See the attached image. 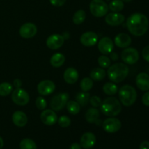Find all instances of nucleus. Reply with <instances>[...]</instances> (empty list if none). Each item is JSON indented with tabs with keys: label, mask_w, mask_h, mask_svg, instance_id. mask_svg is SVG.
I'll return each instance as SVG.
<instances>
[{
	"label": "nucleus",
	"mask_w": 149,
	"mask_h": 149,
	"mask_svg": "<svg viewBox=\"0 0 149 149\" xmlns=\"http://www.w3.org/2000/svg\"><path fill=\"white\" fill-rule=\"evenodd\" d=\"M125 17L122 14L119 13H111L106 15V23L111 26H118L125 22Z\"/></svg>",
	"instance_id": "obj_17"
},
{
	"label": "nucleus",
	"mask_w": 149,
	"mask_h": 149,
	"mask_svg": "<svg viewBox=\"0 0 149 149\" xmlns=\"http://www.w3.org/2000/svg\"><path fill=\"white\" fill-rule=\"evenodd\" d=\"M100 111L94 107L89 109L85 113L86 121L89 123L95 124L97 126H100L102 124V121L100 119Z\"/></svg>",
	"instance_id": "obj_15"
},
{
	"label": "nucleus",
	"mask_w": 149,
	"mask_h": 149,
	"mask_svg": "<svg viewBox=\"0 0 149 149\" xmlns=\"http://www.w3.org/2000/svg\"><path fill=\"white\" fill-rule=\"evenodd\" d=\"M119 97L121 103L125 106H131L137 100V92L132 86L126 84L119 89Z\"/></svg>",
	"instance_id": "obj_4"
},
{
	"label": "nucleus",
	"mask_w": 149,
	"mask_h": 149,
	"mask_svg": "<svg viewBox=\"0 0 149 149\" xmlns=\"http://www.w3.org/2000/svg\"><path fill=\"white\" fill-rule=\"evenodd\" d=\"M66 109L71 114L77 115L80 111V105L77 101L69 100L66 103Z\"/></svg>",
	"instance_id": "obj_26"
},
{
	"label": "nucleus",
	"mask_w": 149,
	"mask_h": 149,
	"mask_svg": "<svg viewBox=\"0 0 149 149\" xmlns=\"http://www.w3.org/2000/svg\"><path fill=\"white\" fill-rule=\"evenodd\" d=\"M103 128L108 133H115L122 127V123L119 119L115 117H109L102 124Z\"/></svg>",
	"instance_id": "obj_9"
},
{
	"label": "nucleus",
	"mask_w": 149,
	"mask_h": 149,
	"mask_svg": "<svg viewBox=\"0 0 149 149\" xmlns=\"http://www.w3.org/2000/svg\"><path fill=\"white\" fill-rule=\"evenodd\" d=\"M90 76L93 81H100L106 77V72L103 68H95L92 70Z\"/></svg>",
	"instance_id": "obj_23"
},
{
	"label": "nucleus",
	"mask_w": 149,
	"mask_h": 149,
	"mask_svg": "<svg viewBox=\"0 0 149 149\" xmlns=\"http://www.w3.org/2000/svg\"><path fill=\"white\" fill-rule=\"evenodd\" d=\"M142 102L146 106H149V92H146L142 97Z\"/></svg>",
	"instance_id": "obj_39"
},
{
	"label": "nucleus",
	"mask_w": 149,
	"mask_h": 149,
	"mask_svg": "<svg viewBox=\"0 0 149 149\" xmlns=\"http://www.w3.org/2000/svg\"><path fill=\"white\" fill-rule=\"evenodd\" d=\"M89 103L92 105V106H93L94 108L100 107V105L102 103V100L100 99V97L98 96L94 95L93 97H90V102Z\"/></svg>",
	"instance_id": "obj_36"
},
{
	"label": "nucleus",
	"mask_w": 149,
	"mask_h": 149,
	"mask_svg": "<svg viewBox=\"0 0 149 149\" xmlns=\"http://www.w3.org/2000/svg\"><path fill=\"white\" fill-rule=\"evenodd\" d=\"M114 47V43L111 38L105 36L99 40L97 44V48L100 53L103 55H109L111 52H113Z\"/></svg>",
	"instance_id": "obj_10"
},
{
	"label": "nucleus",
	"mask_w": 149,
	"mask_h": 149,
	"mask_svg": "<svg viewBox=\"0 0 149 149\" xmlns=\"http://www.w3.org/2000/svg\"><path fill=\"white\" fill-rule=\"evenodd\" d=\"M65 60V56L62 53H55L51 57L50 64L55 68H59L63 65Z\"/></svg>",
	"instance_id": "obj_24"
},
{
	"label": "nucleus",
	"mask_w": 149,
	"mask_h": 149,
	"mask_svg": "<svg viewBox=\"0 0 149 149\" xmlns=\"http://www.w3.org/2000/svg\"><path fill=\"white\" fill-rule=\"evenodd\" d=\"M4 146V141H3L2 138L0 137V149H1Z\"/></svg>",
	"instance_id": "obj_44"
},
{
	"label": "nucleus",
	"mask_w": 149,
	"mask_h": 149,
	"mask_svg": "<svg viewBox=\"0 0 149 149\" xmlns=\"http://www.w3.org/2000/svg\"><path fill=\"white\" fill-rule=\"evenodd\" d=\"M142 56L146 61L149 63V45L143 48L142 51Z\"/></svg>",
	"instance_id": "obj_37"
},
{
	"label": "nucleus",
	"mask_w": 149,
	"mask_h": 149,
	"mask_svg": "<svg viewBox=\"0 0 149 149\" xmlns=\"http://www.w3.org/2000/svg\"><path fill=\"white\" fill-rule=\"evenodd\" d=\"M100 111L106 116L115 117L122 111V105L117 98L114 97H106L100 105Z\"/></svg>",
	"instance_id": "obj_3"
},
{
	"label": "nucleus",
	"mask_w": 149,
	"mask_h": 149,
	"mask_svg": "<svg viewBox=\"0 0 149 149\" xmlns=\"http://www.w3.org/2000/svg\"><path fill=\"white\" fill-rule=\"evenodd\" d=\"M140 149H149V142L148 141H143L140 145Z\"/></svg>",
	"instance_id": "obj_41"
},
{
	"label": "nucleus",
	"mask_w": 149,
	"mask_h": 149,
	"mask_svg": "<svg viewBox=\"0 0 149 149\" xmlns=\"http://www.w3.org/2000/svg\"><path fill=\"white\" fill-rule=\"evenodd\" d=\"M63 79L68 84H73L77 81L79 79V73L76 68H68L63 74Z\"/></svg>",
	"instance_id": "obj_22"
},
{
	"label": "nucleus",
	"mask_w": 149,
	"mask_h": 149,
	"mask_svg": "<svg viewBox=\"0 0 149 149\" xmlns=\"http://www.w3.org/2000/svg\"><path fill=\"white\" fill-rule=\"evenodd\" d=\"M116 46L119 48H127L132 43V39L130 35L125 33H120L116 36L114 39Z\"/></svg>",
	"instance_id": "obj_19"
},
{
	"label": "nucleus",
	"mask_w": 149,
	"mask_h": 149,
	"mask_svg": "<svg viewBox=\"0 0 149 149\" xmlns=\"http://www.w3.org/2000/svg\"><path fill=\"white\" fill-rule=\"evenodd\" d=\"M129 74L127 65L122 63H114L109 67L107 75L109 79L113 83H120L126 79Z\"/></svg>",
	"instance_id": "obj_2"
},
{
	"label": "nucleus",
	"mask_w": 149,
	"mask_h": 149,
	"mask_svg": "<svg viewBox=\"0 0 149 149\" xmlns=\"http://www.w3.org/2000/svg\"><path fill=\"white\" fill-rule=\"evenodd\" d=\"M124 2L122 0H113L110 2L109 8L113 13H119L124 9Z\"/></svg>",
	"instance_id": "obj_29"
},
{
	"label": "nucleus",
	"mask_w": 149,
	"mask_h": 149,
	"mask_svg": "<svg viewBox=\"0 0 149 149\" xmlns=\"http://www.w3.org/2000/svg\"><path fill=\"white\" fill-rule=\"evenodd\" d=\"M13 92V86L8 82L0 84V96H7Z\"/></svg>",
	"instance_id": "obj_32"
},
{
	"label": "nucleus",
	"mask_w": 149,
	"mask_h": 149,
	"mask_svg": "<svg viewBox=\"0 0 149 149\" xmlns=\"http://www.w3.org/2000/svg\"><path fill=\"white\" fill-rule=\"evenodd\" d=\"M64 40L65 39L62 35L55 33V34L50 35L47 39L46 45L50 49H58L63 46L64 44Z\"/></svg>",
	"instance_id": "obj_13"
},
{
	"label": "nucleus",
	"mask_w": 149,
	"mask_h": 149,
	"mask_svg": "<svg viewBox=\"0 0 149 149\" xmlns=\"http://www.w3.org/2000/svg\"><path fill=\"white\" fill-rule=\"evenodd\" d=\"M20 149H36V145L33 140L30 138H24L20 143Z\"/></svg>",
	"instance_id": "obj_31"
},
{
	"label": "nucleus",
	"mask_w": 149,
	"mask_h": 149,
	"mask_svg": "<svg viewBox=\"0 0 149 149\" xmlns=\"http://www.w3.org/2000/svg\"><path fill=\"white\" fill-rule=\"evenodd\" d=\"M69 99V95L67 93H61L55 95L50 100V107L55 111H60L65 106Z\"/></svg>",
	"instance_id": "obj_6"
},
{
	"label": "nucleus",
	"mask_w": 149,
	"mask_h": 149,
	"mask_svg": "<svg viewBox=\"0 0 149 149\" xmlns=\"http://www.w3.org/2000/svg\"><path fill=\"white\" fill-rule=\"evenodd\" d=\"M96 143V137L93 132H85L80 139V145L84 149H90Z\"/></svg>",
	"instance_id": "obj_18"
},
{
	"label": "nucleus",
	"mask_w": 149,
	"mask_h": 149,
	"mask_svg": "<svg viewBox=\"0 0 149 149\" xmlns=\"http://www.w3.org/2000/svg\"><path fill=\"white\" fill-rule=\"evenodd\" d=\"M86 13L83 10H79L73 16V22L76 25H80L85 20Z\"/></svg>",
	"instance_id": "obj_28"
},
{
	"label": "nucleus",
	"mask_w": 149,
	"mask_h": 149,
	"mask_svg": "<svg viewBox=\"0 0 149 149\" xmlns=\"http://www.w3.org/2000/svg\"><path fill=\"white\" fill-rule=\"evenodd\" d=\"M149 22L145 15L136 13L131 15L127 20V27L132 35L141 36L148 31Z\"/></svg>",
	"instance_id": "obj_1"
},
{
	"label": "nucleus",
	"mask_w": 149,
	"mask_h": 149,
	"mask_svg": "<svg viewBox=\"0 0 149 149\" xmlns=\"http://www.w3.org/2000/svg\"><path fill=\"white\" fill-rule=\"evenodd\" d=\"M12 119L15 125L18 127H23L28 123V117L26 113L20 111L14 112L12 116Z\"/></svg>",
	"instance_id": "obj_21"
},
{
	"label": "nucleus",
	"mask_w": 149,
	"mask_h": 149,
	"mask_svg": "<svg viewBox=\"0 0 149 149\" xmlns=\"http://www.w3.org/2000/svg\"><path fill=\"white\" fill-rule=\"evenodd\" d=\"M98 36L93 31H87L82 33L80 37V42L85 47H93L97 43Z\"/></svg>",
	"instance_id": "obj_16"
},
{
	"label": "nucleus",
	"mask_w": 149,
	"mask_h": 149,
	"mask_svg": "<svg viewBox=\"0 0 149 149\" xmlns=\"http://www.w3.org/2000/svg\"><path fill=\"white\" fill-rule=\"evenodd\" d=\"M97 62H98V64L100 66V68H108L111 65L110 58L105 55L99 57L98 59H97Z\"/></svg>",
	"instance_id": "obj_33"
},
{
	"label": "nucleus",
	"mask_w": 149,
	"mask_h": 149,
	"mask_svg": "<svg viewBox=\"0 0 149 149\" xmlns=\"http://www.w3.org/2000/svg\"><path fill=\"white\" fill-rule=\"evenodd\" d=\"M36 106L39 110L44 111L47 107L46 100L42 97H38L36 100Z\"/></svg>",
	"instance_id": "obj_35"
},
{
	"label": "nucleus",
	"mask_w": 149,
	"mask_h": 149,
	"mask_svg": "<svg viewBox=\"0 0 149 149\" xmlns=\"http://www.w3.org/2000/svg\"><path fill=\"white\" fill-rule=\"evenodd\" d=\"M122 1H125V2H130V1H131L132 0H122Z\"/></svg>",
	"instance_id": "obj_45"
},
{
	"label": "nucleus",
	"mask_w": 149,
	"mask_h": 149,
	"mask_svg": "<svg viewBox=\"0 0 149 149\" xmlns=\"http://www.w3.org/2000/svg\"><path fill=\"white\" fill-rule=\"evenodd\" d=\"M93 87V80L90 77H85L82 79L80 82V88L82 91L88 92Z\"/></svg>",
	"instance_id": "obj_30"
},
{
	"label": "nucleus",
	"mask_w": 149,
	"mask_h": 149,
	"mask_svg": "<svg viewBox=\"0 0 149 149\" xmlns=\"http://www.w3.org/2000/svg\"><path fill=\"white\" fill-rule=\"evenodd\" d=\"M37 33V28L36 25L32 23H26L22 25L19 30V33L21 37L24 39H31Z\"/></svg>",
	"instance_id": "obj_11"
},
{
	"label": "nucleus",
	"mask_w": 149,
	"mask_h": 149,
	"mask_svg": "<svg viewBox=\"0 0 149 149\" xmlns=\"http://www.w3.org/2000/svg\"><path fill=\"white\" fill-rule=\"evenodd\" d=\"M55 90V84L51 80H43L37 85V91L41 95H49Z\"/></svg>",
	"instance_id": "obj_12"
},
{
	"label": "nucleus",
	"mask_w": 149,
	"mask_h": 149,
	"mask_svg": "<svg viewBox=\"0 0 149 149\" xmlns=\"http://www.w3.org/2000/svg\"><path fill=\"white\" fill-rule=\"evenodd\" d=\"M12 100L18 106H23L29 103L30 97L27 92L22 88H16L12 93Z\"/></svg>",
	"instance_id": "obj_8"
},
{
	"label": "nucleus",
	"mask_w": 149,
	"mask_h": 149,
	"mask_svg": "<svg viewBox=\"0 0 149 149\" xmlns=\"http://www.w3.org/2000/svg\"><path fill=\"white\" fill-rule=\"evenodd\" d=\"M109 5L103 0H92L90 4V10L94 17H102L109 12Z\"/></svg>",
	"instance_id": "obj_5"
},
{
	"label": "nucleus",
	"mask_w": 149,
	"mask_h": 149,
	"mask_svg": "<svg viewBox=\"0 0 149 149\" xmlns=\"http://www.w3.org/2000/svg\"><path fill=\"white\" fill-rule=\"evenodd\" d=\"M137 87L143 91L149 90V75L146 73H140L137 75L135 79Z\"/></svg>",
	"instance_id": "obj_20"
},
{
	"label": "nucleus",
	"mask_w": 149,
	"mask_h": 149,
	"mask_svg": "<svg viewBox=\"0 0 149 149\" xmlns=\"http://www.w3.org/2000/svg\"><path fill=\"white\" fill-rule=\"evenodd\" d=\"M111 59L113 60V61H116V60H118V58H119V56H118L117 53H116V52H111Z\"/></svg>",
	"instance_id": "obj_43"
},
{
	"label": "nucleus",
	"mask_w": 149,
	"mask_h": 149,
	"mask_svg": "<svg viewBox=\"0 0 149 149\" xmlns=\"http://www.w3.org/2000/svg\"><path fill=\"white\" fill-rule=\"evenodd\" d=\"M70 149H81V146L78 143H74L70 146Z\"/></svg>",
	"instance_id": "obj_42"
},
{
	"label": "nucleus",
	"mask_w": 149,
	"mask_h": 149,
	"mask_svg": "<svg viewBox=\"0 0 149 149\" xmlns=\"http://www.w3.org/2000/svg\"><path fill=\"white\" fill-rule=\"evenodd\" d=\"M40 119L42 123L47 126H52L58 122V116L56 113L55 111L50 109L44 110L41 113Z\"/></svg>",
	"instance_id": "obj_14"
},
{
	"label": "nucleus",
	"mask_w": 149,
	"mask_h": 149,
	"mask_svg": "<svg viewBox=\"0 0 149 149\" xmlns=\"http://www.w3.org/2000/svg\"><path fill=\"white\" fill-rule=\"evenodd\" d=\"M13 85L15 87V88H20V87L22 86L21 80L19 79H15L13 81Z\"/></svg>",
	"instance_id": "obj_40"
},
{
	"label": "nucleus",
	"mask_w": 149,
	"mask_h": 149,
	"mask_svg": "<svg viewBox=\"0 0 149 149\" xmlns=\"http://www.w3.org/2000/svg\"><path fill=\"white\" fill-rule=\"evenodd\" d=\"M66 0H49V2L55 7H61L65 3Z\"/></svg>",
	"instance_id": "obj_38"
},
{
	"label": "nucleus",
	"mask_w": 149,
	"mask_h": 149,
	"mask_svg": "<svg viewBox=\"0 0 149 149\" xmlns=\"http://www.w3.org/2000/svg\"><path fill=\"white\" fill-rule=\"evenodd\" d=\"M121 58L124 63L128 65H133L139 60V53L136 49L132 47H127L122 51Z\"/></svg>",
	"instance_id": "obj_7"
},
{
	"label": "nucleus",
	"mask_w": 149,
	"mask_h": 149,
	"mask_svg": "<svg viewBox=\"0 0 149 149\" xmlns=\"http://www.w3.org/2000/svg\"><path fill=\"white\" fill-rule=\"evenodd\" d=\"M103 90L108 95H113L118 92V87L113 82H107L103 85Z\"/></svg>",
	"instance_id": "obj_27"
},
{
	"label": "nucleus",
	"mask_w": 149,
	"mask_h": 149,
	"mask_svg": "<svg viewBox=\"0 0 149 149\" xmlns=\"http://www.w3.org/2000/svg\"><path fill=\"white\" fill-rule=\"evenodd\" d=\"M58 125L61 127L66 128L70 126L71 125V119L68 116H61L59 119H58Z\"/></svg>",
	"instance_id": "obj_34"
},
{
	"label": "nucleus",
	"mask_w": 149,
	"mask_h": 149,
	"mask_svg": "<svg viewBox=\"0 0 149 149\" xmlns=\"http://www.w3.org/2000/svg\"><path fill=\"white\" fill-rule=\"evenodd\" d=\"M90 95L87 92H81L77 93L76 95V100L77 102L81 106H86L90 102Z\"/></svg>",
	"instance_id": "obj_25"
}]
</instances>
